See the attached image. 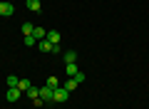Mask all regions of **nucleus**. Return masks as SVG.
<instances>
[{"mask_svg":"<svg viewBox=\"0 0 149 109\" xmlns=\"http://www.w3.org/2000/svg\"><path fill=\"white\" fill-rule=\"evenodd\" d=\"M70 94H72V92H67L65 87H57V89H55V99H52V102H57V104H65V102L70 99Z\"/></svg>","mask_w":149,"mask_h":109,"instance_id":"f257e3e1","label":"nucleus"},{"mask_svg":"<svg viewBox=\"0 0 149 109\" xmlns=\"http://www.w3.org/2000/svg\"><path fill=\"white\" fill-rule=\"evenodd\" d=\"M40 99H42V102H52V99H55V89L47 87V84L40 87Z\"/></svg>","mask_w":149,"mask_h":109,"instance_id":"f03ea898","label":"nucleus"},{"mask_svg":"<svg viewBox=\"0 0 149 109\" xmlns=\"http://www.w3.org/2000/svg\"><path fill=\"white\" fill-rule=\"evenodd\" d=\"M5 97H8V102H17V99L22 97V92H20V89H17V87H8Z\"/></svg>","mask_w":149,"mask_h":109,"instance_id":"7ed1b4c3","label":"nucleus"},{"mask_svg":"<svg viewBox=\"0 0 149 109\" xmlns=\"http://www.w3.org/2000/svg\"><path fill=\"white\" fill-rule=\"evenodd\" d=\"M13 12H15L13 3H0V17H10Z\"/></svg>","mask_w":149,"mask_h":109,"instance_id":"20e7f679","label":"nucleus"},{"mask_svg":"<svg viewBox=\"0 0 149 109\" xmlns=\"http://www.w3.org/2000/svg\"><path fill=\"white\" fill-rule=\"evenodd\" d=\"M62 60H65V65H72V62H77V52H74V50L62 52Z\"/></svg>","mask_w":149,"mask_h":109,"instance_id":"39448f33","label":"nucleus"},{"mask_svg":"<svg viewBox=\"0 0 149 109\" xmlns=\"http://www.w3.org/2000/svg\"><path fill=\"white\" fill-rule=\"evenodd\" d=\"M25 5H27L30 12H40V10H42V3H40V0H27Z\"/></svg>","mask_w":149,"mask_h":109,"instance_id":"423d86ee","label":"nucleus"},{"mask_svg":"<svg viewBox=\"0 0 149 109\" xmlns=\"http://www.w3.org/2000/svg\"><path fill=\"white\" fill-rule=\"evenodd\" d=\"M37 47H40V52H52V42L45 37V40H40L37 42Z\"/></svg>","mask_w":149,"mask_h":109,"instance_id":"0eeeda50","label":"nucleus"},{"mask_svg":"<svg viewBox=\"0 0 149 109\" xmlns=\"http://www.w3.org/2000/svg\"><path fill=\"white\" fill-rule=\"evenodd\" d=\"M32 37H35L37 42L45 40V37H47V30H42V27H35V30H32Z\"/></svg>","mask_w":149,"mask_h":109,"instance_id":"6e6552de","label":"nucleus"},{"mask_svg":"<svg viewBox=\"0 0 149 109\" xmlns=\"http://www.w3.org/2000/svg\"><path fill=\"white\" fill-rule=\"evenodd\" d=\"M47 40L52 42V45H60V40H62V35H60L57 30H52V32H47Z\"/></svg>","mask_w":149,"mask_h":109,"instance_id":"1a4fd4ad","label":"nucleus"},{"mask_svg":"<svg viewBox=\"0 0 149 109\" xmlns=\"http://www.w3.org/2000/svg\"><path fill=\"white\" fill-rule=\"evenodd\" d=\"M30 87H32V82H30V79H20V82H17V89H20V92H27Z\"/></svg>","mask_w":149,"mask_h":109,"instance_id":"9d476101","label":"nucleus"},{"mask_svg":"<svg viewBox=\"0 0 149 109\" xmlns=\"http://www.w3.org/2000/svg\"><path fill=\"white\" fill-rule=\"evenodd\" d=\"M62 87H65V89H67V92H74V89H77V82H74V77H70V79H67V82H65V84H62Z\"/></svg>","mask_w":149,"mask_h":109,"instance_id":"9b49d317","label":"nucleus"},{"mask_svg":"<svg viewBox=\"0 0 149 109\" xmlns=\"http://www.w3.org/2000/svg\"><path fill=\"white\" fill-rule=\"evenodd\" d=\"M65 72H67V74H70V77H74V74L80 72V69H77V65H74V62H72V65H65Z\"/></svg>","mask_w":149,"mask_h":109,"instance_id":"f8f14e48","label":"nucleus"},{"mask_svg":"<svg viewBox=\"0 0 149 109\" xmlns=\"http://www.w3.org/2000/svg\"><path fill=\"white\" fill-rule=\"evenodd\" d=\"M22 35H32V30H35V25H32V22H22Z\"/></svg>","mask_w":149,"mask_h":109,"instance_id":"ddd939ff","label":"nucleus"},{"mask_svg":"<svg viewBox=\"0 0 149 109\" xmlns=\"http://www.w3.org/2000/svg\"><path fill=\"white\" fill-rule=\"evenodd\" d=\"M45 84H47V87H52V89H57V87H60V82H57V77H55V74H50Z\"/></svg>","mask_w":149,"mask_h":109,"instance_id":"4468645a","label":"nucleus"},{"mask_svg":"<svg viewBox=\"0 0 149 109\" xmlns=\"http://www.w3.org/2000/svg\"><path fill=\"white\" fill-rule=\"evenodd\" d=\"M27 97H30V99H35V97H40V89H37V87H30V89H27Z\"/></svg>","mask_w":149,"mask_h":109,"instance_id":"2eb2a0df","label":"nucleus"},{"mask_svg":"<svg viewBox=\"0 0 149 109\" xmlns=\"http://www.w3.org/2000/svg\"><path fill=\"white\" fill-rule=\"evenodd\" d=\"M17 82H20V77H15V74L8 77V87H17Z\"/></svg>","mask_w":149,"mask_h":109,"instance_id":"dca6fc26","label":"nucleus"},{"mask_svg":"<svg viewBox=\"0 0 149 109\" xmlns=\"http://www.w3.org/2000/svg\"><path fill=\"white\" fill-rule=\"evenodd\" d=\"M35 42H37V40H35L32 35H25V45H27V47H35Z\"/></svg>","mask_w":149,"mask_h":109,"instance_id":"f3484780","label":"nucleus"},{"mask_svg":"<svg viewBox=\"0 0 149 109\" xmlns=\"http://www.w3.org/2000/svg\"><path fill=\"white\" fill-rule=\"evenodd\" d=\"M74 82H77V84H82V82H85V74H82V72H77V74H74Z\"/></svg>","mask_w":149,"mask_h":109,"instance_id":"a211bd4d","label":"nucleus"}]
</instances>
